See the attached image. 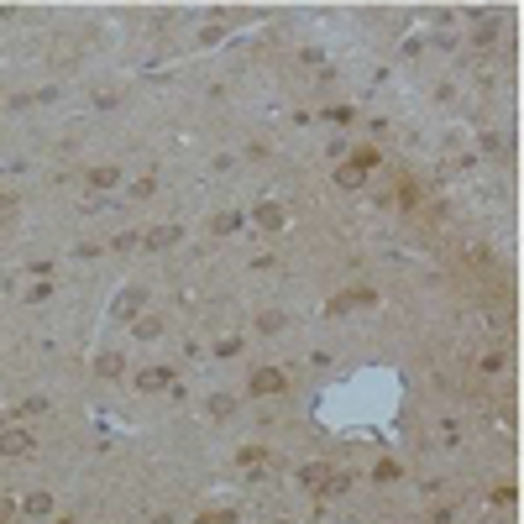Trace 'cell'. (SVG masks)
I'll use <instances>...</instances> for the list:
<instances>
[{
  "instance_id": "9c48e42d",
  "label": "cell",
  "mask_w": 524,
  "mask_h": 524,
  "mask_svg": "<svg viewBox=\"0 0 524 524\" xmlns=\"http://www.w3.org/2000/svg\"><path fill=\"white\" fill-rule=\"evenodd\" d=\"M26 514H53V498L48 493H32V498H26Z\"/></svg>"
},
{
  "instance_id": "3957f363",
  "label": "cell",
  "mask_w": 524,
  "mask_h": 524,
  "mask_svg": "<svg viewBox=\"0 0 524 524\" xmlns=\"http://www.w3.org/2000/svg\"><path fill=\"white\" fill-rule=\"evenodd\" d=\"M163 383H168V367H147V372H137V388H142V393L163 388Z\"/></svg>"
},
{
  "instance_id": "9a60e30c",
  "label": "cell",
  "mask_w": 524,
  "mask_h": 524,
  "mask_svg": "<svg viewBox=\"0 0 524 524\" xmlns=\"http://www.w3.org/2000/svg\"><path fill=\"white\" fill-rule=\"evenodd\" d=\"M335 179H341V184H346V189H357V184H362V173H357V168H351V163H346V168H341V173H335Z\"/></svg>"
},
{
  "instance_id": "4fadbf2b",
  "label": "cell",
  "mask_w": 524,
  "mask_h": 524,
  "mask_svg": "<svg viewBox=\"0 0 524 524\" xmlns=\"http://www.w3.org/2000/svg\"><path fill=\"white\" fill-rule=\"evenodd\" d=\"M100 372H105V378H116V372H121V357H116V351H105V357H100Z\"/></svg>"
},
{
  "instance_id": "e0dca14e",
  "label": "cell",
  "mask_w": 524,
  "mask_h": 524,
  "mask_svg": "<svg viewBox=\"0 0 524 524\" xmlns=\"http://www.w3.org/2000/svg\"><path fill=\"white\" fill-rule=\"evenodd\" d=\"M200 524H231V514H204Z\"/></svg>"
},
{
  "instance_id": "52a82bcc",
  "label": "cell",
  "mask_w": 524,
  "mask_h": 524,
  "mask_svg": "<svg viewBox=\"0 0 524 524\" xmlns=\"http://www.w3.org/2000/svg\"><path fill=\"white\" fill-rule=\"evenodd\" d=\"M320 488H325V493H346V488H351V477H346V472H325Z\"/></svg>"
},
{
  "instance_id": "277c9868",
  "label": "cell",
  "mask_w": 524,
  "mask_h": 524,
  "mask_svg": "<svg viewBox=\"0 0 524 524\" xmlns=\"http://www.w3.org/2000/svg\"><path fill=\"white\" fill-rule=\"evenodd\" d=\"M137 310H142V294H137V288L116 299V320H131V315H137Z\"/></svg>"
},
{
  "instance_id": "30bf717a",
  "label": "cell",
  "mask_w": 524,
  "mask_h": 524,
  "mask_svg": "<svg viewBox=\"0 0 524 524\" xmlns=\"http://www.w3.org/2000/svg\"><path fill=\"white\" fill-rule=\"evenodd\" d=\"M257 220H262V226H283V210H278V204H262Z\"/></svg>"
},
{
  "instance_id": "2e32d148",
  "label": "cell",
  "mask_w": 524,
  "mask_h": 524,
  "mask_svg": "<svg viewBox=\"0 0 524 524\" xmlns=\"http://www.w3.org/2000/svg\"><path fill=\"white\" fill-rule=\"evenodd\" d=\"M0 524H16V503L11 498H0Z\"/></svg>"
},
{
  "instance_id": "8fae6325",
  "label": "cell",
  "mask_w": 524,
  "mask_h": 524,
  "mask_svg": "<svg viewBox=\"0 0 524 524\" xmlns=\"http://www.w3.org/2000/svg\"><path fill=\"white\" fill-rule=\"evenodd\" d=\"M89 184H95V189H110V184H116V168H95V173H89Z\"/></svg>"
},
{
  "instance_id": "5bb4252c",
  "label": "cell",
  "mask_w": 524,
  "mask_h": 524,
  "mask_svg": "<svg viewBox=\"0 0 524 524\" xmlns=\"http://www.w3.org/2000/svg\"><path fill=\"white\" fill-rule=\"evenodd\" d=\"M236 226H241L236 215H215V231H220V236H231V231H236Z\"/></svg>"
},
{
  "instance_id": "5b68a950",
  "label": "cell",
  "mask_w": 524,
  "mask_h": 524,
  "mask_svg": "<svg viewBox=\"0 0 524 524\" xmlns=\"http://www.w3.org/2000/svg\"><path fill=\"white\" fill-rule=\"evenodd\" d=\"M179 241V226H157V231H147V247H173Z\"/></svg>"
},
{
  "instance_id": "7a4b0ae2",
  "label": "cell",
  "mask_w": 524,
  "mask_h": 524,
  "mask_svg": "<svg viewBox=\"0 0 524 524\" xmlns=\"http://www.w3.org/2000/svg\"><path fill=\"white\" fill-rule=\"evenodd\" d=\"M252 393H283V372L278 367H257L252 372Z\"/></svg>"
},
{
  "instance_id": "d6986e66",
  "label": "cell",
  "mask_w": 524,
  "mask_h": 524,
  "mask_svg": "<svg viewBox=\"0 0 524 524\" xmlns=\"http://www.w3.org/2000/svg\"><path fill=\"white\" fill-rule=\"evenodd\" d=\"M58 524H73V519H58Z\"/></svg>"
},
{
  "instance_id": "ac0fdd59",
  "label": "cell",
  "mask_w": 524,
  "mask_h": 524,
  "mask_svg": "<svg viewBox=\"0 0 524 524\" xmlns=\"http://www.w3.org/2000/svg\"><path fill=\"white\" fill-rule=\"evenodd\" d=\"M152 524H173V519H168V514H157V519H152Z\"/></svg>"
},
{
  "instance_id": "6da1fadb",
  "label": "cell",
  "mask_w": 524,
  "mask_h": 524,
  "mask_svg": "<svg viewBox=\"0 0 524 524\" xmlns=\"http://www.w3.org/2000/svg\"><path fill=\"white\" fill-rule=\"evenodd\" d=\"M0 456H32V435L26 430H6L0 435Z\"/></svg>"
},
{
  "instance_id": "7c38bea8",
  "label": "cell",
  "mask_w": 524,
  "mask_h": 524,
  "mask_svg": "<svg viewBox=\"0 0 524 524\" xmlns=\"http://www.w3.org/2000/svg\"><path fill=\"white\" fill-rule=\"evenodd\" d=\"M299 477H304V488H320V482H325V466H304Z\"/></svg>"
},
{
  "instance_id": "8992f818",
  "label": "cell",
  "mask_w": 524,
  "mask_h": 524,
  "mask_svg": "<svg viewBox=\"0 0 524 524\" xmlns=\"http://www.w3.org/2000/svg\"><path fill=\"white\" fill-rule=\"evenodd\" d=\"M131 331H137V335H142V341H152V335H157V331H163V320H152V315H142V320H137V325H131Z\"/></svg>"
},
{
  "instance_id": "ba28073f",
  "label": "cell",
  "mask_w": 524,
  "mask_h": 524,
  "mask_svg": "<svg viewBox=\"0 0 524 524\" xmlns=\"http://www.w3.org/2000/svg\"><path fill=\"white\" fill-rule=\"evenodd\" d=\"M351 168H357V173H367V168H378V147H357V163H351Z\"/></svg>"
}]
</instances>
